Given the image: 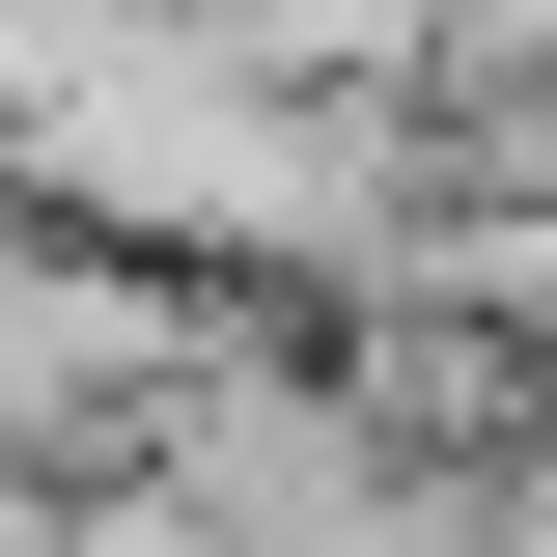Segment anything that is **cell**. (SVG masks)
Instances as JSON below:
<instances>
[{"mask_svg":"<svg viewBox=\"0 0 557 557\" xmlns=\"http://www.w3.org/2000/svg\"><path fill=\"white\" fill-rule=\"evenodd\" d=\"M0 557H84V474H0Z\"/></svg>","mask_w":557,"mask_h":557,"instance_id":"obj_2","label":"cell"},{"mask_svg":"<svg viewBox=\"0 0 557 557\" xmlns=\"http://www.w3.org/2000/svg\"><path fill=\"white\" fill-rule=\"evenodd\" d=\"M391 307H446V335L557 362V84L418 112V251H391Z\"/></svg>","mask_w":557,"mask_h":557,"instance_id":"obj_1","label":"cell"}]
</instances>
